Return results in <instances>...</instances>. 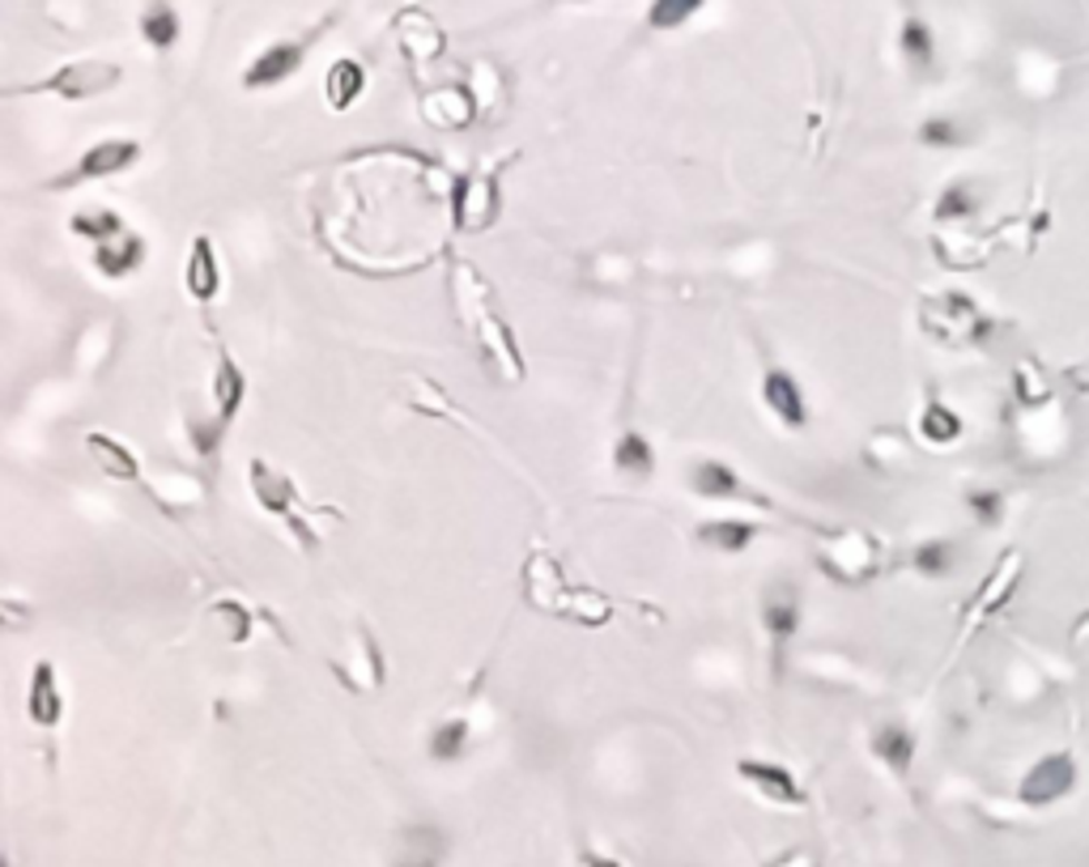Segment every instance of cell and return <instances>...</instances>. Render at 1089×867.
<instances>
[{"label": "cell", "mask_w": 1089, "mask_h": 867, "mask_svg": "<svg viewBox=\"0 0 1089 867\" xmlns=\"http://www.w3.org/2000/svg\"><path fill=\"white\" fill-rule=\"evenodd\" d=\"M73 230L90 242H111V239H120L128 226H123V217L111 213V209H81V213L73 217Z\"/></svg>", "instance_id": "cb8c5ba5"}, {"label": "cell", "mask_w": 1089, "mask_h": 867, "mask_svg": "<svg viewBox=\"0 0 1089 867\" xmlns=\"http://www.w3.org/2000/svg\"><path fill=\"white\" fill-rule=\"evenodd\" d=\"M209 621L218 626V634L226 642H247L251 638V612L239 600H218L209 608Z\"/></svg>", "instance_id": "d4e9b609"}, {"label": "cell", "mask_w": 1089, "mask_h": 867, "mask_svg": "<svg viewBox=\"0 0 1089 867\" xmlns=\"http://www.w3.org/2000/svg\"><path fill=\"white\" fill-rule=\"evenodd\" d=\"M468 745H473L468 719H447L430 731V757L435 761H461L464 753H468Z\"/></svg>", "instance_id": "603a6c76"}, {"label": "cell", "mask_w": 1089, "mask_h": 867, "mask_svg": "<svg viewBox=\"0 0 1089 867\" xmlns=\"http://www.w3.org/2000/svg\"><path fill=\"white\" fill-rule=\"evenodd\" d=\"M141 34H146L149 48L167 51L179 39V13L170 9V0H149L146 13H141Z\"/></svg>", "instance_id": "ffe728a7"}, {"label": "cell", "mask_w": 1089, "mask_h": 867, "mask_svg": "<svg viewBox=\"0 0 1089 867\" xmlns=\"http://www.w3.org/2000/svg\"><path fill=\"white\" fill-rule=\"evenodd\" d=\"M221 289V268H218V251L205 235L192 239V251H188V293L196 302H214Z\"/></svg>", "instance_id": "2e32d148"}, {"label": "cell", "mask_w": 1089, "mask_h": 867, "mask_svg": "<svg viewBox=\"0 0 1089 867\" xmlns=\"http://www.w3.org/2000/svg\"><path fill=\"white\" fill-rule=\"evenodd\" d=\"M613 464H617V472H626V477H652L655 472V451L652 442L643 438V434H622L617 438V447H613Z\"/></svg>", "instance_id": "44dd1931"}, {"label": "cell", "mask_w": 1089, "mask_h": 867, "mask_svg": "<svg viewBox=\"0 0 1089 867\" xmlns=\"http://www.w3.org/2000/svg\"><path fill=\"white\" fill-rule=\"evenodd\" d=\"M438 859H443V838L430 829H417L409 834V850L396 867H438Z\"/></svg>", "instance_id": "83f0119b"}, {"label": "cell", "mask_w": 1089, "mask_h": 867, "mask_svg": "<svg viewBox=\"0 0 1089 867\" xmlns=\"http://www.w3.org/2000/svg\"><path fill=\"white\" fill-rule=\"evenodd\" d=\"M524 591H528V600H533L536 608L562 612V604H566V596H571V582L562 578L554 557L536 554L533 561H528V570H524Z\"/></svg>", "instance_id": "4fadbf2b"}, {"label": "cell", "mask_w": 1089, "mask_h": 867, "mask_svg": "<svg viewBox=\"0 0 1089 867\" xmlns=\"http://www.w3.org/2000/svg\"><path fill=\"white\" fill-rule=\"evenodd\" d=\"M762 405L788 430H804L809 426V400L800 391L796 375H788V370H766V379H762Z\"/></svg>", "instance_id": "52a82bcc"}, {"label": "cell", "mask_w": 1089, "mask_h": 867, "mask_svg": "<svg viewBox=\"0 0 1089 867\" xmlns=\"http://www.w3.org/2000/svg\"><path fill=\"white\" fill-rule=\"evenodd\" d=\"M974 213V196L970 188L962 183H953V188H944L941 200H937V221H962V217Z\"/></svg>", "instance_id": "4dcf8cb0"}, {"label": "cell", "mask_w": 1089, "mask_h": 867, "mask_svg": "<svg viewBox=\"0 0 1089 867\" xmlns=\"http://www.w3.org/2000/svg\"><path fill=\"white\" fill-rule=\"evenodd\" d=\"M762 629L775 647H788L800 629V587L788 578H775L762 591Z\"/></svg>", "instance_id": "8992f818"}, {"label": "cell", "mask_w": 1089, "mask_h": 867, "mask_svg": "<svg viewBox=\"0 0 1089 867\" xmlns=\"http://www.w3.org/2000/svg\"><path fill=\"white\" fill-rule=\"evenodd\" d=\"M872 753L890 766L894 774H907L911 770V757H915V740H911V731H902V727H881L877 731V740H872Z\"/></svg>", "instance_id": "7402d4cb"}, {"label": "cell", "mask_w": 1089, "mask_h": 867, "mask_svg": "<svg viewBox=\"0 0 1089 867\" xmlns=\"http://www.w3.org/2000/svg\"><path fill=\"white\" fill-rule=\"evenodd\" d=\"M247 485H251V494H256V502H260L265 515L294 519L298 489H294V481L281 472V468H273V464H265V459H251V464H247Z\"/></svg>", "instance_id": "ba28073f"}, {"label": "cell", "mask_w": 1089, "mask_h": 867, "mask_svg": "<svg viewBox=\"0 0 1089 867\" xmlns=\"http://www.w3.org/2000/svg\"><path fill=\"white\" fill-rule=\"evenodd\" d=\"M503 209L498 200V170H477V175H461L456 188H452V217H456V230H489L494 217Z\"/></svg>", "instance_id": "3957f363"}, {"label": "cell", "mask_w": 1089, "mask_h": 867, "mask_svg": "<svg viewBox=\"0 0 1089 867\" xmlns=\"http://www.w3.org/2000/svg\"><path fill=\"white\" fill-rule=\"evenodd\" d=\"M864 545H869V536H864V531H843V536H834V540L822 549L825 575H834V578L872 575V554L855 557V549H864Z\"/></svg>", "instance_id": "9a60e30c"}, {"label": "cell", "mask_w": 1089, "mask_h": 867, "mask_svg": "<svg viewBox=\"0 0 1089 867\" xmlns=\"http://www.w3.org/2000/svg\"><path fill=\"white\" fill-rule=\"evenodd\" d=\"M141 265H146V239L132 235V230H123L120 239L98 242L95 247V268L102 277H128V272H137Z\"/></svg>", "instance_id": "e0dca14e"}, {"label": "cell", "mask_w": 1089, "mask_h": 867, "mask_svg": "<svg viewBox=\"0 0 1089 867\" xmlns=\"http://www.w3.org/2000/svg\"><path fill=\"white\" fill-rule=\"evenodd\" d=\"M920 434L928 442H953L962 434V421H958V412L944 409V405H928L920 417Z\"/></svg>", "instance_id": "4316f807"}, {"label": "cell", "mask_w": 1089, "mask_h": 867, "mask_svg": "<svg viewBox=\"0 0 1089 867\" xmlns=\"http://www.w3.org/2000/svg\"><path fill=\"white\" fill-rule=\"evenodd\" d=\"M736 774H741L750 787H758L771 804H788V808H800V804H804V791H800L796 774L788 770V766H779V761H758V757H750V761H736Z\"/></svg>", "instance_id": "8fae6325"}, {"label": "cell", "mask_w": 1089, "mask_h": 867, "mask_svg": "<svg viewBox=\"0 0 1089 867\" xmlns=\"http://www.w3.org/2000/svg\"><path fill=\"white\" fill-rule=\"evenodd\" d=\"M771 867H818V859L809 855V850H792V855H783V859H775Z\"/></svg>", "instance_id": "836d02e7"}, {"label": "cell", "mask_w": 1089, "mask_h": 867, "mask_svg": "<svg viewBox=\"0 0 1089 867\" xmlns=\"http://www.w3.org/2000/svg\"><path fill=\"white\" fill-rule=\"evenodd\" d=\"M141 162V144L128 141V137H107V141L90 144L81 158H77L73 170L56 175L48 188L51 192H69V188H81V183H95V179H111V175H123Z\"/></svg>", "instance_id": "6da1fadb"}, {"label": "cell", "mask_w": 1089, "mask_h": 867, "mask_svg": "<svg viewBox=\"0 0 1089 867\" xmlns=\"http://www.w3.org/2000/svg\"><path fill=\"white\" fill-rule=\"evenodd\" d=\"M242 400H247V375H242L239 361L230 358L226 349H218V370H214V409H218V417H214L209 438H205L200 451H214L221 438H226V430H230L235 417H239Z\"/></svg>", "instance_id": "277c9868"}, {"label": "cell", "mask_w": 1089, "mask_h": 867, "mask_svg": "<svg viewBox=\"0 0 1089 867\" xmlns=\"http://www.w3.org/2000/svg\"><path fill=\"white\" fill-rule=\"evenodd\" d=\"M1072 783H1077V761L1065 757V753H1056V757H1042L1034 770L1021 778V804H1030V808H1047V804H1056V799H1065L1072 791Z\"/></svg>", "instance_id": "5b68a950"}, {"label": "cell", "mask_w": 1089, "mask_h": 867, "mask_svg": "<svg viewBox=\"0 0 1089 867\" xmlns=\"http://www.w3.org/2000/svg\"><path fill=\"white\" fill-rule=\"evenodd\" d=\"M120 64L111 60H73L65 69H56L51 77H43L39 86H30V94H56L65 102H86V98H98L107 90L120 86Z\"/></svg>", "instance_id": "7a4b0ae2"}, {"label": "cell", "mask_w": 1089, "mask_h": 867, "mask_svg": "<svg viewBox=\"0 0 1089 867\" xmlns=\"http://www.w3.org/2000/svg\"><path fill=\"white\" fill-rule=\"evenodd\" d=\"M902 56H907L911 64H920V69H928V64H932V56H937V48H932V34H928V26H923L920 18H911V22L902 26Z\"/></svg>", "instance_id": "f1b7e54d"}, {"label": "cell", "mask_w": 1089, "mask_h": 867, "mask_svg": "<svg viewBox=\"0 0 1089 867\" xmlns=\"http://www.w3.org/2000/svg\"><path fill=\"white\" fill-rule=\"evenodd\" d=\"M587 867H622V864H613V859H592Z\"/></svg>", "instance_id": "e575fe53"}, {"label": "cell", "mask_w": 1089, "mask_h": 867, "mask_svg": "<svg viewBox=\"0 0 1089 867\" xmlns=\"http://www.w3.org/2000/svg\"><path fill=\"white\" fill-rule=\"evenodd\" d=\"M699 540L706 549H720V554H745L758 540V524H750V519H706V524H699Z\"/></svg>", "instance_id": "ac0fdd59"}, {"label": "cell", "mask_w": 1089, "mask_h": 867, "mask_svg": "<svg viewBox=\"0 0 1089 867\" xmlns=\"http://www.w3.org/2000/svg\"><path fill=\"white\" fill-rule=\"evenodd\" d=\"M26 719L34 727H56L65 719V694H60V676L48 659L34 664L30 672V689H26Z\"/></svg>", "instance_id": "30bf717a"}, {"label": "cell", "mask_w": 1089, "mask_h": 867, "mask_svg": "<svg viewBox=\"0 0 1089 867\" xmlns=\"http://www.w3.org/2000/svg\"><path fill=\"white\" fill-rule=\"evenodd\" d=\"M303 56H307V48H303V43H277V48H265L256 60H251V69L242 72V86H247V90H268V86H281L286 77H294V72H298Z\"/></svg>", "instance_id": "7c38bea8"}, {"label": "cell", "mask_w": 1089, "mask_h": 867, "mask_svg": "<svg viewBox=\"0 0 1089 867\" xmlns=\"http://www.w3.org/2000/svg\"><path fill=\"white\" fill-rule=\"evenodd\" d=\"M920 141L923 144H958L962 141V132H958V123H949V120H928L920 128Z\"/></svg>", "instance_id": "1f68e13d"}, {"label": "cell", "mask_w": 1089, "mask_h": 867, "mask_svg": "<svg viewBox=\"0 0 1089 867\" xmlns=\"http://www.w3.org/2000/svg\"><path fill=\"white\" fill-rule=\"evenodd\" d=\"M366 90V69L358 60H337L328 77H324V94H328V107L333 111H345V107H354L358 94Z\"/></svg>", "instance_id": "d6986e66"}, {"label": "cell", "mask_w": 1089, "mask_h": 867, "mask_svg": "<svg viewBox=\"0 0 1089 867\" xmlns=\"http://www.w3.org/2000/svg\"><path fill=\"white\" fill-rule=\"evenodd\" d=\"M970 510H974L983 524H996V519L1004 515V502H1000V494H970Z\"/></svg>", "instance_id": "d6a6232c"}, {"label": "cell", "mask_w": 1089, "mask_h": 867, "mask_svg": "<svg viewBox=\"0 0 1089 867\" xmlns=\"http://www.w3.org/2000/svg\"><path fill=\"white\" fill-rule=\"evenodd\" d=\"M690 489L699 498H706V502H732V498L762 502L750 485L736 477V468L724 464V459H699V464H690Z\"/></svg>", "instance_id": "9c48e42d"}, {"label": "cell", "mask_w": 1089, "mask_h": 867, "mask_svg": "<svg viewBox=\"0 0 1089 867\" xmlns=\"http://www.w3.org/2000/svg\"><path fill=\"white\" fill-rule=\"evenodd\" d=\"M702 4H706V0H652V4H647V26H652V30H681V26L699 13Z\"/></svg>", "instance_id": "484cf974"}, {"label": "cell", "mask_w": 1089, "mask_h": 867, "mask_svg": "<svg viewBox=\"0 0 1089 867\" xmlns=\"http://www.w3.org/2000/svg\"><path fill=\"white\" fill-rule=\"evenodd\" d=\"M86 451L102 468V477H111V481H137L141 477L137 451L123 447L120 438H111V434H86Z\"/></svg>", "instance_id": "5bb4252c"}, {"label": "cell", "mask_w": 1089, "mask_h": 867, "mask_svg": "<svg viewBox=\"0 0 1089 867\" xmlns=\"http://www.w3.org/2000/svg\"><path fill=\"white\" fill-rule=\"evenodd\" d=\"M915 570L932 578L949 575L953 570V545L949 540H928V545H920L915 549Z\"/></svg>", "instance_id": "f546056e"}]
</instances>
